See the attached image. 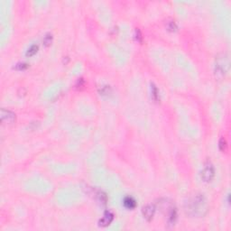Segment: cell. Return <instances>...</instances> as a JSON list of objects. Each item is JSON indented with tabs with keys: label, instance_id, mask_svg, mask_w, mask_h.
I'll return each instance as SVG.
<instances>
[{
	"label": "cell",
	"instance_id": "1",
	"mask_svg": "<svg viewBox=\"0 0 231 231\" xmlns=\"http://www.w3.org/2000/svg\"><path fill=\"white\" fill-rule=\"evenodd\" d=\"M185 213L193 218L204 217L209 210V203L204 194L197 192L188 198L184 203Z\"/></svg>",
	"mask_w": 231,
	"mask_h": 231
},
{
	"label": "cell",
	"instance_id": "2",
	"mask_svg": "<svg viewBox=\"0 0 231 231\" xmlns=\"http://www.w3.org/2000/svg\"><path fill=\"white\" fill-rule=\"evenodd\" d=\"M215 76L218 79H223L229 71V58L226 53H220L216 57Z\"/></svg>",
	"mask_w": 231,
	"mask_h": 231
},
{
	"label": "cell",
	"instance_id": "3",
	"mask_svg": "<svg viewBox=\"0 0 231 231\" xmlns=\"http://www.w3.org/2000/svg\"><path fill=\"white\" fill-rule=\"evenodd\" d=\"M214 176H215V169L213 164L209 162L206 163L201 171V180L204 182H209L213 180Z\"/></svg>",
	"mask_w": 231,
	"mask_h": 231
},
{
	"label": "cell",
	"instance_id": "4",
	"mask_svg": "<svg viewBox=\"0 0 231 231\" xmlns=\"http://www.w3.org/2000/svg\"><path fill=\"white\" fill-rule=\"evenodd\" d=\"M0 118H1V122L3 124L12 125L16 122V116L13 111L2 108L1 111H0Z\"/></svg>",
	"mask_w": 231,
	"mask_h": 231
},
{
	"label": "cell",
	"instance_id": "5",
	"mask_svg": "<svg viewBox=\"0 0 231 231\" xmlns=\"http://www.w3.org/2000/svg\"><path fill=\"white\" fill-rule=\"evenodd\" d=\"M142 213H143L144 218L147 221H151L154 218V213H155V206L153 205V204L146 205L142 209Z\"/></svg>",
	"mask_w": 231,
	"mask_h": 231
},
{
	"label": "cell",
	"instance_id": "6",
	"mask_svg": "<svg viewBox=\"0 0 231 231\" xmlns=\"http://www.w3.org/2000/svg\"><path fill=\"white\" fill-rule=\"evenodd\" d=\"M113 219H114V214H113L111 211L108 210V211H106V212L104 213L103 217L100 219V221H99V226H100V227H108V226H109V225L112 223Z\"/></svg>",
	"mask_w": 231,
	"mask_h": 231
},
{
	"label": "cell",
	"instance_id": "7",
	"mask_svg": "<svg viewBox=\"0 0 231 231\" xmlns=\"http://www.w3.org/2000/svg\"><path fill=\"white\" fill-rule=\"evenodd\" d=\"M123 204L124 206L127 209H134L136 207V201L135 200L131 197V196H127L124 199L123 201Z\"/></svg>",
	"mask_w": 231,
	"mask_h": 231
},
{
	"label": "cell",
	"instance_id": "8",
	"mask_svg": "<svg viewBox=\"0 0 231 231\" xmlns=\"http://www.w3.org/2000/svg\"><path fill=\"white\" fill-rule=\"evenodd\" d=\"M96 198H97V201H98L100 204H102V205H106V204H107L108 197H107V195H106L105 192H100V191L96 193Z\"/></svg>",
	"mask_w": 231,
	"mask_h": 231
},
{
	"label": "cell",
	"instance_id": "9",
	"mask_svg": "<svg viewBox=\"0 0 231 231\" xmlns=\"http://www.w3.org/2000/svg\"><path fill=\"white\" fill-rule=\"evenodd\" d=\"M165 26L167 28L168 31L170 32H175L177 30V25L176 23L174 22V20L171 19V20H168L166 23H165Z\"/></svg>",
	"mask_w": 231,
	"mask_h": 231
},
{
	"label": "cell",
	"instance_id": "10",
	"mask_svg": "<svg viewBox=\"0 0 231 231\" xmlns=\"http://www.w3.org/2000/svg\"><path fill=\"white\" fill-rule=\"evenodd\" d=\"M38 49H39L38 45H36V44L32 45L31 47L27 50V52H26V56H27V57H32V56H33V55L36 54V53L38 52Z\"/></svg>",
	"mask_w": 231,
	"mask_h": 231
},
{
	"label": "cell",
	"instance_id": "11",
	"mask_svg": "<svg viewBox=\"0 0 231 231\" xmlns=\"http://www.w3.org/2000/svg\"><path fill=\"white\" fill-rule=\"evenodd\" d=\"M151 89H152V97L154 99V100H155L156 102L158 100H160V98H159V91H158V88H156L155 85L152 84L151 85Z\"/></svg>",
	"mask_w": 231,
	"mask_h": 231
},
{
	"label": "cell",
	"instance_id": "12",
	"mask_svg": "<svg viewBox=\"0 0 231 231\" xmlns=\"http://www.w3.org/2000/svg\"><path fill=\"white\" fill-rule=\"evenodd\" d=\"M42 42L45 46H50L53 42V34L52 33H46L45 36L42 39Z\"/></svg>",
	"mask_w": 231,
	"mask_h": 231
},
{
	"label": "cell",
	"instance_id": "13",
	"mask_svg": "<svg viewBox=\"0 0 231 231\" xmlns=\"http://www.w3.org/2000/svg\"><path fill=\"white\" fill-rule=\"evenodd\" d=\"M111 88L109 86H102L100 89V93L102 96H108L109 94H111Z\"/></svg>",
	"mask_w": 231,
	"mask_h": 231
},
{
	"label": "cell",
	"instance_id": "14",
	"mask_svg": "<svg viewBox=\"0 0 231 231\" xmlns=\"http://www.w3.org/2000/svg\"><path fill=\"white\" fill-rule=\"evenodd\" d=\"M218 147H219V150L221 151V152H225L226 150H227V141H226V139L224 137H222L221 139L219 140V142H218Z\"/></svg>",
	"mask_w": 231,
	"mask_h": 231
},
{
	"label": "cell",
	"instance_id": "15",
	"mask_svg": "<svg viewBox=\"0 0 231 231\" xmlns=\"http://www.w3.org/2000/svg\"><path fill=\"white\" fill-rule=\"evenodd\" d=\"M135 38H136V40L138 41V42H142V40H143V37H142V33H141V32H140V30L139 29H136L135 30Z\"/></svg>",
	"mask_w": 231,
	"mask_h": 231
},
{
	"label": "cell",
	"instance_id": "16",
	"mask_svg": "<svg viewBox=\"0 0 231 231\" xmlns=\"http://www.w3.org/2000/svg\"><path fill=\"white\" fill-rule=\"evenodd\" d=\"M27 67H28V65L26 63H18V64H16V69L19 70V71H23V70H25Z\"/></svg>",
	"mask_w": 231,
	"mask_h": 231
},
{
	"label": "cell",
	"instance_id": "17",
	"mask_svg": "<svg viewBox=\"0 0 231 231\" xmlns=\"http://www.w3.org/2000/svg\"><path fill=\"white\" fill-rule=\"evenodd\" d=\"M83 86H84V80H83V79H79L78 81H77L76 87H77L78 88H81V87H83Z\"/></svg>",
	"mask_w": 231,
	"mask_h": 231
}]
</instances>
